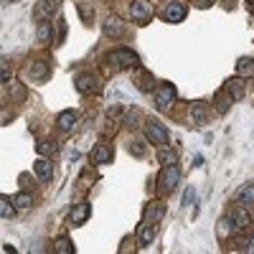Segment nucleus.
Masks as SVG:
<instances>
[{"label":"nucleus","mask_w":254,"mask_h":254,"mask_svg":"<svg viewBox=\"0 0 254 254\" xmlns=\"http://www.w3.org/2000/svg\"><path fill=\"white\" fill-rule=\"evenodd\" d=\"M153 97H155V107H158L160 112H168L173 104H175V86L168 84V82H163V84L155 86Z\"/></svg>","instance_id":"f03ea898"},{"label":"nucleus","mask_w":254,"mask_h":254,"mask_svg":"<svg viewBox=\"0 0 254 254\" xmlns=\"http://www.w3.org/2000/svg\"><path fill=\"white\" fill-rule=\"evenodd\" d=\"M74 84H77V92H82V94H99L102 92V79L97 77V74H92V71L79 74Z\"/></svg>","instance_id":"7ed1b4c3"},{"label":"nucleus","mask_w":254,"mask_h":254,"mask_svg":"<svg viewBox=\"0 0 254 254\" xmlns=\"http://www.w3.org/2000/svg\"><path fill=\"white\" fill-rule=\"evenodd\" d=\"M229 221H231V226H234L236 234H239V231H247V229L252 226V219H249V214L244 211L242 206H236L234 211L229 214Z\"/></svg>","instance_id":"6e6552de"},{"label":"nucleus","mask_w":254,"mask_h":254,"mask_svg":"<svg viewBox=\"0 0 254 254\" xmlns=\"http://www.w3.org/2000/svg\"><path fill=\"white\" fill-rule=\"evenodd\" d=\"M145 135H147V140H153L158 147L170 142V138H168V130L163 127V125L158 122V119H147V122H145Z\"/></svg>","instance_id":"39448f33"},{"label":"nucleus","mask_w":254,"mask_h":254,"mask_svg":"<svg viewBox=\"0 0 254 254\" xmlns=\"http://www.w3.org/2000/svg\"><path fill=\"white\" fill-rule=\"evenodd\" d=\"M224 92L229 94V99H231V102H242V99H244V94H247V89H244V82H242V79L234 77V79H229L226 84H224Z\"/></svg>","instance_id":"9d476101"},{"label":"nucleus","mask_w":254,"mask_h":254,"mask_svg":"<svg viewBox=\"0 0 254 254\" xmlns=\"http://www.w3.org/2000/svg\"><path fill=\"white\" fill-rule=\"evenodd\" d=\"M10 92H13V99H18V102L26 99V89L18 86V84H13V82H10Z\"/></svg>","instance_id":"7c9ffc66"},{"label":"nucleus","mask_w":254,"mask_h":254,"mask_svg":"<svg viewBox=\"0 0 254 254\" xmlns=\"http://www.w3.org/2000/svg\"><path fill=\"white\" fill-rule=\"evenodd\" d=\"M130 153H132V155H138V158H140V155H145V142H142V140H132Z\"/></svg>","instance_id":"c756f323"},{"label":"nucleus","mask_w":254,"mask_h":254,"mask_svg":"<svg viewBox=\"0 0 254 254\" xmlns=\"http://www.w3.org/2000/svg\"><path fill=\"white\" fill-rule=\"evenodd\" d=\"M249 3H252V5H254V0H249Z\"/></svg>","instance_id":"4c0bfd02"},{"label":"nucleus","mask_w":254,"mask_h":254,"mask_svg":"<svg viewBox=\"0 0 254 254\" xmlns=\"http://www.w3.org/2000/svg\"><path fill=\"white\" fill-rule=\"evenodd\" d=\"M79 13H82V18H84L86 23L94 18V8H89L86 3H82V0H79Z\"/></svg>","instance_id":"c85d7f7f"},{"label":"nucleus","mask_w":254,"mask_h":254,"mask_svg":"<svg viewBox=\"0 0 254 254\" xmlns=\"http://www.w3.org/2000/svg\"><path fill=\"white\" fill-rule=\"evenodd\" d=\"M158 163H160L163 168H166V166H173V163H175V153L170 150L168 145H160V147H158Z\"/></svg>","instance_id":"5701e85b"},{"label":"nucleus","mask_w":254,"mask_h":254,"mask_svg":"<svg viewBox=\"0 0 254 254\" xmlns=\"http://www.w3.org/2000/svg\"><path fill=\"white\" fill-rule=\"evenodd\" d=\"M89 216H92V206H89L86 201H82V203H77L71 208V214H69V221L74 224V226H79V224H84Z\"/></svg>","instance_id":"ddd939ff"},{"label":"nucleus","mask_w":254,"mask_h":254,"mask_svg":"<svg viewBox=\"0 0 254 254\" xmlns=\"http://www.w3.org/2000/svg\"><path fill=\"white\" fill-rule=\"evenodd\" d=\"M92 160L97 163V166L112 163V147H107V145H97V147H94V153H92Z\"/></svg>","instance_id":"6ab92c4d"},{"label":"nucleus","mask_w":254,"mask_h":254,"mask_svg":"<svg viewBox=\"0 0 254 254\" xmlns=\"http://www.w3.org/2000/svg\"><path fill=\"white\" fill-rule=\"evenodd\" d=\"M191 201H193V188H188V191H186V196H183V203H186V206H188Z\"/></svg>","instance_id":"f704fd0d"},{"label":"nucleus","mask_w":254,"mask_h":254,"mask_svg":"<svg viewBox=\"0 0 254 254\" xmlns=\"http://www.w3.org/2000/svg\"><path fill=\"white\" fill-rule=\"evenodd\" d=\"M28 74H31L33 82H46L51 77V61L49 58H36V61L28 66Z\"/></svg>","instance_id":"0eeeda50"},{"label":"nucleus","mask_w":254,"mask_h":254,"mask_svg":"<svg viewBox=\"0 0 254 254\" xmlns=\"http://www.w3.org/2000/svg\"><path fill=\"white\" fill-rule=\"evenodd\" d=\"M186 5L183 3H178V0H173V3H168L166 5V21H170V23H181V21H186Z\"/></svg>","instance_id":"4468645a"},{"label":"nucleus","mask_w":254,"mask_h":254,"mask_svg":"<svg viewBox=\"0 0 254 254\" xmlns=\"http://www.w3.org/2000/svg\"><path fill=\"white\" fill-rule=\"evenodd\" d=\"M254 66V61H252V58H239V71H247V69H252Z\"/></svg>","instance_id":"473e14b6"},{"label":"nucleus","mask_w":254,"mask_h":254,"mask_svg":"<svg viewBox=\"0 0 254 254\" xmlns=\"http://www.w3.org/2000/svg\"><path fill=\"white\" fill-rule=\"evenodd\" d=\"M130 16L138 23H147L153 18V3L150 0H132L130 3Z\"/></svg>","instance_id":"423d86ee"},{"label":"nucleus","mask_w":254,"mask_h":254,"mask_svg":"<svg viewBox=\"0 0 254 254\" xmlns=\"http://www.w3.org/2000/svg\"><path fill=\"white\" fill-rule=\"evenodd\" d=\"M36 41H38V43H49V41H51V21H38Z\"/></svg>","instance_id":"4be33fe9"},{"label":"nucleus","mask_w":254,"mask_h":254,"mask_svg":"<svg viewBox=\"0 0 254 254\" xmlns=\"http://www.w3.org/2000/svg\"><path fill=\"white\" fill-rule=\"evenodd\" d=\"M33 170H36V175L41 178V181H51V178H54V166H51V160L43 158V155L33 163Z\"/></svg>","instance_id":"dca6fc26"},{"label":"nucleus","mask_w":254,"mask_h":254,"mask_svg":"<svg viewBox=\"0 0 254 254\" xmlns=\"http://www.w3.org/2000/svg\"><path fill=\"white\" fill-rule=\"evenodd\" d=\"M77 112H74V110H64L61 114H58L56 117V127L58 130H61V132H71L74 127H77Z\"/></svg>","instance_id":"2eb2a0df"},{"label":"nucleus","mask_w":254,"mask_h":254,"mask_svg":"<svg viewBox=\"0 0 254 254\" xmlns=\"http://www.w3.org/2000/svg\"><path fill=\"white\" fill-rule=\"evenodd\" d=\"M153 239H155V224L142 221V224H140V229H138V247H140V249L150 247V244H153Z\"/></svg>","instance_id":"f8f14e48"},{"label":"nucleus","mask_w":254,"mask_h":254,"mask_svg":"<svg viewBox=\"0 0 254 254\" xmlns=\"http://www.w3.org/2000/svg\"><path fill=\"white\" fill-rule=\"evenodd\" d=\"M66 38V21L64 18H58V33H56V43H64Z\"/></svg>","instance_id":"2f4dec72"},{"label":"nucleus","mask_w":254,"mask_h":254,"mask_svg":"<svg viewBox=\"0 0 254 254\" xmlns=\"http://www.w3.org/2000/svg\"><path fill=\"white\" fill-rule=\"evenodd\" d=\"M56 10H58V0H38L33 16L38 21H51V16H54Z\"/></svg>","instance_id":"9b49d317"},{"label":"nucleus","mask_w":254,"mask_h":254,"mask_svg":"<svg viewBox=\"0 0 254 254\" xmlns=\"http://www.w3.org/2000/svg\"><path fill=\"white\" fill-rule=\"evenodd\" d=\"M104 58H107V66L112 71H125V69H135L138 66V54L132 49H112Z\"/></svg>","instance_id":"f257e3e1"},{"label":"nucleus","mask_w":254,"mask_h":254,"mask_svg":"<svg viewBox=\"0 0 254 254\" xmlns=\"http://www.w3.org/2000/svg\"><path fill=\"white\" fill-rule=\"evenodd\" d=\"M191 119H193V122H196V125H206L208 122V110H206V104H193V107H191Z\"/></svg>","instance_id":"aec40b11"},{"label":"nucleus","mask_w":254,"mask_h":254,"mask_svg":"<svg viewBox=\"0 0 254 254\" xmlns=\"http://www.w3.org/2000/svg\"><path fill=\"white\" fill-rule=\"evenodd\" d=\"M138 89H142V92H153V77L150 71H138Z\"/></svg>","instance_id":"393cba45"},{"label":"nucleus","mask_w":254,"mask_h":254,"mask_svg":"<svg viewBox=\"0 0 254 254\" xmlns=\"http://www.w3.org/2000/svg\"><path fill=\"white\" fill-rule=\"evenodd\" d=\"M163 216H166V206H163L160 201H155V203H150L145 208V219L142 221H150V224H158Z\"/></svg>","instance_id":"a211bd4d"},{"label":"nucleus","mask_w":254,"mask_h":254,"mask_svg":"<svg viewBox=\"0 0 254 254\" xmlns=\"http://www.w3.org/2000/svg\"><path fill=\"white\" fill-rule=\"evenodd\" d=\"M54 252H56V254H74V244H71V239L58 236L56 242H54Z\"/></svg>","instance_id":"b1692460"},{"label":"nucleus","mask_w":254,"mask_h":254,"mask_svg":"<svg viewBox=\"0 0 254 254\" xmlns=\"http://www.w3.org/2000/svg\"><path fill=\"white\" fill-rule=\"evenodd\" d=\"M138 117H140V114H138V110H132V112H130V114L125 117V122H127L130 127H135V125H138V122H135V119H138Z\"/></svg>","instance_id":"72a5a7b5"},{"label":"nucleus","mask_w":254,"mask_h":254,"mask_svg":"<svg viewBox=\"0 0 254 254\" xmlns=\"http://www.w3.org/2000/svg\"><path fill=\"white\" fill-rule=\"evenodd\" d=\"M102 31H104V36H107V38H122V36L127 33V28L122 26V21H119V18L110 16L107 21H104Z\"/></svg>","instance_id":"1a4fd4ad"},{"label":"nucleus","mask_w":254,"mask_h":254,"mask_svg":"<svg viewBox=\"0 0 254 254\" xmlns=\"http://www.w3.org/2000/svg\"><path fill=\"white\" fill-rule=\"evenodd\" d=\"M13 203H16V201H10L8 196L0 198V216H3V219H10L13 214H16V206H13Z\"/></svg>","instance_id":"a878e982"},{"label":"nucleus","mask_w":254,"mask_h":254,"mask_svg":"<svg viewBox=\"0 0 254 254\" xmlns=\"http://www.w3.org/2000/svg\"><path fill=\"white\" fill-rule=\"evenodd\" d=\"M244 249H247V252H254V234L247 239V247H244Z\"/></svg>","instance_id":"c9c22d12"},{"label":"nucleus","mask_w":254,"mask_h":254,"mask_svg":"<svg viewBox=\"0 0 254 254\" xmlns=\"http://www.w3.org/2000/svg\"><path fill=\"white\" fill-rule=\"evenodd\" d=\"M229 107H231V99H229V94H226V92H221V94L216 97V110H219L221 114H226V112H229Z\"/></svg>","instance_id":"cd10ccee"},{"label":"nucleus","mask_w":254,"mask_h":254,"mask_svg":"<svg viewBox=\"0 0 254 254\" xmlns=\"http://www.w3.org/2000/svg\"><path fill=\"white\" fill-rule=\"evenodd\" d=\"M13 201H16V206H18V208H31V206H33L31 193H26V191L16 193V196H13Z\"/></svg>","instance_id":"bb28decb"},{"label":"nucleus","mask_w":254,"mask_h":254,"mask_svg":"<svg viewBox=\"0 0 254 254\" xmlns=\"http://www.w3.org/2000/svg\"><path fill=\"white\" fill-rule=\"evenodd\" d=\"M234 201L242 203V206H252L254 203V183H244L242 188L234 193Z\"/></svg>","instance_id":"f3484780"},{"label":"nucleus","mask_w":254,"mask_h":254,"mask_svg":"<svg viewBox=\"0 0 254 254\" xmlns=\"http://www.w3.org/2000/svg\"><path fill=\"white\" fill-rule=\"evenodd\" d=\"M36 150H38V155H43V158H54V155L58 153V145H56L54 140H41V142L36 145Z\"/></svg>","instance_id":"412c9836"},{"label":"nucleus","mask_w":254,"mask_h":254,"mask_svg":"<svg viewBox=\"0 0 254 254\" xmlns=\"http://www.w3.org/2000/svg\"><path fill=\"white\" fill-rule=\"evenodd\" d=\"M178 181H181V170H178V166L173 163V166L163 168V173H160V178H158V188H160L163 193H170V191L178 186Z\"/></svg>","instance_id":"20e7f679"},{"label":"nucleus","mask_w":254,"mask_h":254,"mask_svg":"<svg viewBox=\"0 0 254 254\" xmlns=\"http://www.w3.org/2000/svg\"><path fill=\"white\" fill-rule=\"evenodd\" d=\"M196 3H198L201 8H206V5H211V0H196Z\"/></svg>","instance_id":"e433bc0d"}]
</instances>
